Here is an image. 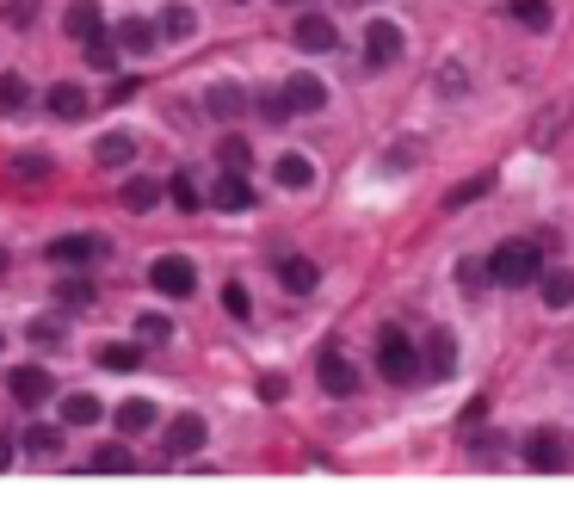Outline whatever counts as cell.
I'll return each mask as SVG.
<instances>
[{"label":"cell","instance_id":"6da1fadb","mask_svg":"<svg viewBox=\"0 0 574 525\" xmlns=\"http://www.w3.org/2000/svg\"><path fill=\"white\" fill-rule=\"evenodd\" d=\"M537 272H544V260H537V241H500V248L488 254V278L507 291H525L537 285Z\"/></svg>","mask_w":574,"mask_h":525},{"label":"cell","instance_id":"7a4b0ae2","mask_svg":"<svg viewBox=\"0 0 574 525\" xmlns=\"http://www.w3.org/2000/svg\"><path fill=\"white\" fill-rule=\"evenodd\" d=\"M377 371H383L389 383H414V377H420V359H414V346H408L402 328H383V334H377Z\"/></svg>","mask_w":574,"mask_h":525},{"label":"cell","instance_id":"3957f363","mask_svg":"<svg viewBox=\"0 0 574 525\" xmlns=\"http://www.w3.org/2000/svg\"><path fill=\"white\" fill-rule=\"evenodd\" d=\"M149 285H155L161 297H192V291H198V266H192L186 254H161V260L149 266Z\"/></svg>","mask_w":574,"mask_h":525},{"label":"cell","instance_id":"277c9868","mask_svg":"<svg viewBox=\"0 0 574 525\" xmlns=\"http://www.w3.org/2000/svg\"><path fill=\"white\" fill-rule=\"evenodd\" d=\"M284 112L291 118H303V112H321V105H328V87H321V75H309V68H297L291 81H284Z\"/></svg>","mask_w":574,"mask_h":525},{"label":"cell","instance_id":"5b68a950","mask_svg":"<svg viewBox=\"0 0 574 525\" xmlns=\"http://www.w3.org/2000/svg\"><path fill=\"white\" fill-rule=\"evenodd\" d=\"M7 396H13L19 408H38V402H50V396H56V377H50L44 365H19V371L7 377Z\"/></svg>","mask_w":574,"mask_h":525},{"label":"cell","instance_id":"8992f818","mask_svg":"<svg viewBox=\"0 0 574 525\" xmlns=\"http://www.w3.org/2000/svg\"><path fill=\"white\" fill-rule=\"evenodd\" d=\"M50 260L68 266V272H81V266L105 260V241H99V235H56V241H50Z\"/></svg>","mask_w":574,"mask_h":525},{"label":"cell","instance_id":"52a82bcc","mask_svg":"<svg viewBox=\"0 0 574 525\" xmlns=\"http://www.w3.org/2000/svg\"><path fill=\"white\" fill-rule=\"evenodd\" d=\"M365 62H371V68L402 62V31L389 25V19H371V31H365Z\"/></svg>","mask_w":574,"mask_h":525},{"label":"cell","instance_id":"ba28073f","mask_svg":"<svg viewBox=\"0 0 574 525\" xmlns=\"http://www.w3.org/2000/svg\"><path fill=\"white\" fill-rule=\"evenodd\" d=\"M315 371H321V390H328V396H352L358 390V371H352V359L340 353V346H328Z\"/></svg>","mask_w":574,"mask_h":525},{"label":"cell","instance_id":"9c48e42d","mask_svg":"<svg viewBox=\"0 0 574 525\" xmlns=\"http://www.w3.org/2000/svg\"><path fill=\"white\" fill-rule=\"evenodd\" d=\"M334 44H340V31H334L328 13H303V19H297V50L321 56V50H334Z\"/></svg>","mask_w":574,"mask_h":525},{"label":"cell","instance_id":"30bf717a","mask_svg":"<svg viewBox=\"0 0 574 525\" xmlns=\"http://www.w3.org/2000/svg\"><path fill=\"white\" fill-rule=\"evenodd\" d=\"M278 285L291 291V297H309V291L321 285V266L303 260V254H284V260H278Z\"/></svg>","mask_w":574,"mask_h":525},{"label":"cell","instance_id":"8fae6325","mask_svg":"<svg viewBox=\"0 0 574 525\" xmlns=\"http://www.w3.org/2000/svg\"><path fill=\"white\" fill-rule=\"evenodd\" d=\"M204 433H210L204 414H179L173 427H167V458H192V451L204 445Z\"/></svg>","mask_w":574,"mask_h":525},{"label":"cell","instance_id":"7c38bea8","mask_svg":"<svg viewBox=\"0 0 574 525\" xmlns=\"http://www.w3.org/2000/svg\"><path fill=\"white\" fill-rule=\"evenodd\" d=\"M272 180H278L284 192H309V186H315V161L291 149V155H278V161H272Z\"/></svg>","mask_w":574,"mask_h":525},{"label":"cell","instance_id":"4fadbf2b","mask_svg":"<svg viewBox=\"0 0 574 525\" xmlns=\"http://www.w3.org/2000/svg\"><path fill=\"white\" fill-rule=\"evenodd\" d=\"M525 464L556 476V470H568V451H562V439H556V433H531V439H525Z\"/></svg>","mask_w":574,"mask_h":525},{"label":"cell","instance_id":"5bb4252c","mask_svg":"<svg viewBox=\"0 0 574 525\" xmlns=\"http://www.w3.org/2000/svg\"><path fill=\"white\" fill-rule=\"evenodd\" d=\"M210 204H217V210H254V186H247L241 180V173H217V186H210Z\"/></svg>","mask_w":574,"mask_h":525},{"label":"cell","instance_id":"9a60e30c","mask_svg":"<svg viewBox=\"0 0 574 525\" xmlns=\"http://www.w3.org/2000/svg\"><path fill=\"white\" fill-rule=\"evenodd\" d=\"M62 25H68V38H75V44H93V38H105V13L93 7V0H75Z\"/></svg>","mask_w":574,"mask_h":525},{"label":"cell","instance_id":"2e32d148","mask_svg":"<svg viewBox=\"0 0 574 525\" xmlns=\"http://www.w3.org/2000/svg\"><path fill=\"white\" fill-rule=\"evenodd\" d=\"M44 105H50V118H62V124L87 118V93H81V87H68V81H56V87L44 93Z\"/></svg>","mask_w":574,"mask_h":525},{"label":"cell","instance_id":"e0dca14e","mask_svg":"<svg viewBox=\"0 0 574 525\" xmlns=\"http://www.w3.org/2000/svg\"><path fill=\"white\" fill-rule=\"evenodd\" d=\"M192 31H198V13L186 7V0H173V7H161V19H155V38H192Z\"/></svg>","mask_w":574,"mask_h":525},{"label":"cell","instance_id":"ac0fdd59","mask_svg":"<svg viewBox=\"0 0 574 525\" xmlns=\"http://www.w3.org/2000/svg\"><path fill=\"white\" fill-rule=\"evenodd\" d=\"M537 278H544V309H568L574 303V272L568 266H544Z\"/></svg>","mask_w":574,"mask_h":525},{"label":"cell","instance_id":"d6986e66","mask_svg":"<svg viewBox=\"0 0 574 525\" xmlns=\"http://www.w3.org/2000/svg\"><path fill=\"white\" fill-rule=\"evenodd\" d=\"M204 105H210V118H241V105H247V93L235 87V81H217L204 93Z\"/></svg>","mask_w":574,"mask_h":525},{"label":"cell","instance_id":"ffe728a7","mask_svg":"<svg viewBox=\"0 0 574 525\" xmlns=\"http://www.w3.org/2000/svg\"><path fill=\"white\" fill-rule=\"evenodd\" d=\"M426 371H433V377H451V371H457V340H451L445 328L426 340Z\"/></svg>","mask_w":574,"mask_h":525},{"label":"cell","instance_id":"44dd1931","mask_svg":"<svg viewBox=\"0 0 574 525\" xmlns=\"http://www.w3.org/2000/svg\"><path fill=\"white\" fill-rule=\"evenodd\" d=\"M93 359H99L105 371H136V365H142V346H130V340H105Z\"/></svg>","mask_w":574,"mask_h":525},{"label":"cell","instance_id":"7402d4cb","mask_svg":"<svg viewBox=\"0 0 574 525\" xmlns=\"http://www.w3.org/2000/svg\"><path fill=\"white\" fill-rule=\"evenodd\" d=\"M507 13H513V25H525V31H550V0H507Z\"/></svg>","mask_w":574,"mask_h":525},{"label":"cell","instance_id":"603a6c76","mask_svg":"<svg viewBox=\"0 0 574 525\" xmlns=\"http://www.w3.org/2000/svg\"><path fill=\"white\" fill-rule=\"evenodd\" d=\"M149 427H155V402H142V396L118 402V433H149Z\"/></svg>","mask_w":574,"mask_h":525},{"label":"cell","instance_id":"cb8c5ba5","mask_svg":"<svg viewBox=\"0 0 574 525\" xmlns=\"http://www.w3.org/2000/svg\"><path fill=\"white\" fill-rule=\"evenodd\" d=\"M87 470H93V476H124V470H136V458H130L124 445H99Z\"/></svg>","mask_w":574,"mask_h":525},{"label":"cell","instance_id":"d4e9b609","mask_svg":"<svg viewBox=\"0 0 574 525\" xmlns=\"http://www.w3.org/2000/svg\"><path fill=\"white\" fill-rule=\"evenodd\" d=\"M118 50H130V56L155 50V25H142V19H118Z\"/></svg>","mask_w":574,"mask_h":525},{"label":"cell","instance_id":"484cf974","mask_svg":"<svg viewBox=\"0 0 574 525\" xmlns=\"http://www.w3.org/2000/svg\"><path fill=\"white\" fill-rule=\"evenodd\" d=\"M93 155H99V167H124L136 155V143H130L124 130H112V136H99V143H93Z\"/></svg>","mask_w":574,"mask_h":525},{"label":"cell","instance_id":"4316f807","mask_svg":"<svg viewBox=\"0 0 574 525\" xmlns=\"http://www.w3.org/2000/svg\"><path fill=\"white\" fill-rule=\"evenodd\" d=\"M167 192H161V180H130L124 186V210H155Z\"/></svg>","mask_w":574,"mask_h":525},{"label":"cell","instance_id":"83f0119b","mask_svg":"<svg viewBox=\"0 0 574 525\" xmlns=\"http://www.w3.org/2000/svg\"><path fill=\"white\" fill-rule=\"evenodd\" d=\"M25 105H31V87H25V75H0V112H25Z\"/></svg>","mask_w":574,"mask_h":525},{"label":"cell","instance_id":"f1b7e54d","mask_svg":"<svg viewBox=\"0 0 574 525\" xmlns=\"http://www.w3.org/2000/svg\"><path fill=\"white\" fill-rule=\"evenodd\" d=\"M161 192H167L179 210H204V198H198V180H192V173H173V180H167Z\"/></svg>","mask_w":574,"mask_h":525},{"label":"cell","instance_id":"f546056e","mask_svg":"<svg viewBox=\"0 0 574 525\" xmlns=\"http://www.w3.org/2000/svg\"><path fill=\"white\" fill-rule=\"evenodd\" d=\"M99 414H105V402H99V396H68V408H62L68 427H93Z\"/></svg>","mask_w":574,"mask_h":525},{"label":"cell","instance_id":"4dcf8cb0","mask_svg":"<svg viewBox=\"0 0 574 525\" xmlns=\"http://www.w3.org/2000/svg\"><path fill=\"white\" fill-rule=\"evenodd\" d=\"M56 303H62V309H87V303H93V285H87V278H62Z\"/></svg>","mask_w":574,"mask_h":525},{"label":"cell","instance_id":"1f68e13d","mask_svg":"<svg viewBox=\"0 0 574 525\" xmlns=\"http://www.w3.org/2000/svg\"><path fill=\"white\" fill-rule=\"evenodd\" d=\"M217 161H223L229 173H247V161H254V149H247L241 136H223V149H217Z\"/></svg>","mask_w":574,"mask_h":525},{"label":"cell","instance_id":"d6a6232c","mask_svg":"<svg viewBox=\"0 0 574 525\" xmlns=\"http://www.w3.org/2000/svg\"><path fill=\"white\" fill-rule=\"evenodd\" d=\"M488 186H494V173H476V180H463V186H457V192H451L445 204H451V210H463V204H476V198H482Z\"/></svg>","mask_w":574,"mask_h":525},{"label":"cell","instance_id":"836d02e7","mask_svg":"<svg viewBox=\"0 0 574 525\" xmlns=\"http://www.w3.org/2000/svg\"><path fill=\"white\" fill-rule=\"evenodd\" d=\"M19 445H25V451H38V458H50V451L62 445V433H56V427H25V439H19Z\"/></svg>","mask_w":574,"mask_h":525},{"label":"cell","instance_id":"e575fe53","mask_svg":"<svg viewBox=\"0 0 574 525\" xmlns=\"http://www.w3.org/2000/svg\"><path fill=\"white\" fill-rule=\"evenodd\" d=\"M13 173H19V180H44V173H50V155H38V149H31V155H13Z\"/></svg>","mask_w":574,"mask_h":525},{"label":"cell","instance_id":"d590c367","mask_svg":"<svg viewBox=\"0 0 574 525\" xmlns=\"http://www.w3.org/2000/svg\"><path fill=\"white\" fill-rule=\"evenodd\" d=\"M87 62L93 68H118V38H93L87 44Z\"/></svg>","mask_w":574,"mask_h":525},{"label":"cell","instance_id":"8d00e7d4","mask_svg":"<svg viewBox=\"0 0 574 525\" xmlns=\"http://www.w3.org/2000/svg\"><path fill=\"white\" fill-rule=\"evenodd\" d=\"M136 334H142V340H173V322H167V315H155V309H149V315H142V322H136Z\"/></svg>","mask_w":574,"mask_h":525},{"label":"cell","instance_id":"74e56055","mask_svg":"<svg viewBox=\"0 0 574 525\" xmlns=\"http://www.w3.org/2000/svg\"><path fill=\"white\" fill-rule=\"evenodd\" d=\"M223 309L235 315V322H247V315H254V303H247V291H241V285H229V291H223Z\"/></svg>","mask_w":574,"mask_h":525},{"label":"cell","instance_id":"f35d334b","mask_svg":"<svg viewBox=\"0 0 574 525\" xmlns=\"http://www.w3.org/2000/svg\"><path fill=\"white\" fill-rule=\"evenodd\" d=\"M457 285H463V291H482V266L463 260V266H457Z\"/></svg>","mask_w":574,"mask_h":525},{"label":"cell","instance_id":"ab89813d","mask_svg":"<svg viewBox=\"0 0 574 525\" xmlns=\"http://www.w3.org/2000/svg\"><path fill=\"white\" fill-rule=\"evenodd\" d=\"M31 7H38V0H7V19H13V25H31V19H38Z\"/></svg>","mask_w":574,"mask_h":525},{"label":"cell","instance_id":"60d3db41","mask_svg":"<svg viewBox=\"0 0 574 525\" xmlns=\"http://www.w3.org/2000/svg\"><path fill=\"white\" fill-rule=\"evenodd\" d=\"M260 118H266V124H284V118H291V112H284V99L272 93V99H260Z\"/></svg>","mask_w":574,"mask_h":525},{"label":"cell","instance_id":"b9f144b4","mask_svg":"<svg viewBox=\"0 0 574 525\" xmlns=\"http://www.w3.org/2000/svg\"><path fill=\"white\" fill-rule=\"evenodd\" d=\"M31 340H38V346H56L62 328H56V322H31Z\"/></svg>","mask_w":574,"mask_h":525},{"label":"cell","instance_id":"7bdbcfd3","mask_svg":"<svg viewBox=\"0 0 574 525\" xmlns=\"http://www.w3.org/2000/svg\"><path fill=\"white\" fill-rule=\"evenodd\" d=\"M260 396L266 402H284V377H260Z\"/></svg>","mask_w":574,"mask_h":525},{"label":"cell","instance_id":"ee69618b","mask_svg":"<svg viewBox=\"0 0 574 525\" xmlns=\"http://www.w3.org/2000/svg\"><path fill=\"white\" fill-rule=\"evenodd\" d=\"M7 464H13V439H7V433H0V470H7Z\"/></svg>","mask_w":574,"mask_h":525},{"label":"cell","instance_id":"f6af8a7d","mask_svg":"<svg viewBox=\"0 0 574 525\" xmlns=\"http://www.w3.org/2000/svg\"><path fill=\"white\" fill-rule=\"evenodd\" d=\"M0 272H7V248H0Z\"/></svg>","mask_w":574,"mask_h":525},{"label":"cell","instance_id":"bcb514c9","mask_svg":"<svg viewBox=\"0 0 574 525\" xmlns=\"http://www.w3.org/2000/svg\"><path fill=\"white\" fill-rule=\"evenodd\" d=\"M284 7H303V0H284Z\"/></svg>","mask_w":574,"mask_h":525},{"label":"cell","instance_id":"7dc6e473","mask_svg":"<svg viewBox=\"0 0 574 525\" xmlns=\"http://www.w3.org/2000/svg\"><path fill=\"white\" fill-rule=\"evenodd\" d=\"M0 346H7V340H0Z\"/></svg>","mask_w":574,"mask_h":525}]
</instances>
